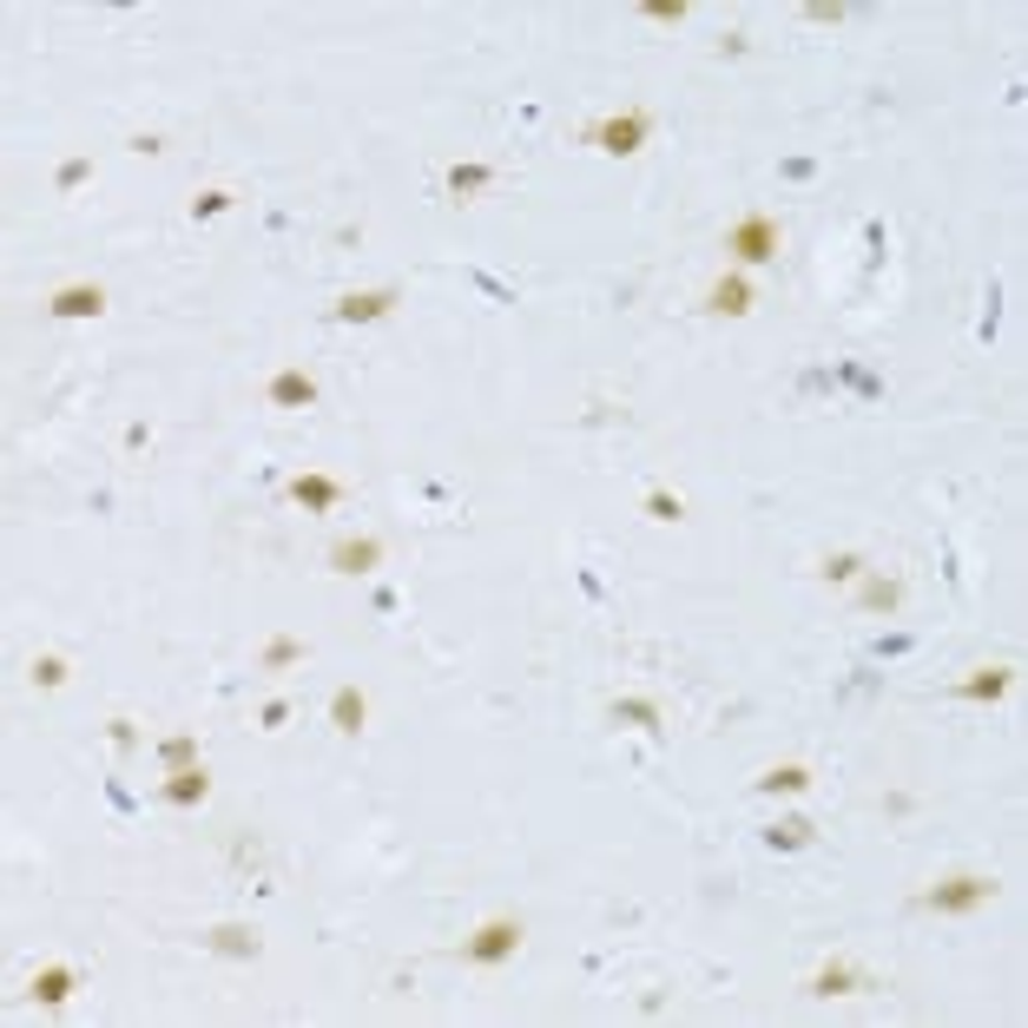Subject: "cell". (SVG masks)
<instances>
[{
  "instance_id": "484cf974",
  "label": "cell",
  "mask_w": 1028,
  "mask_h": 1028,
  "mask_svg": "<svg viewBox=\"0 0 1028 1028\" xmlns=\"http://www.w3.org/2000/svg\"><path fill=\"white\" fill-rule=\"evenodd\" d=\"M639 14L646 21H685L693 8H685V0H639Z\"/></svg>"
},
{
  "instance_id": "4fadbf2b",
  "label": "cell",
  "mask_w": 1028,
  "mask_h": 1028,
  "mask_svg": "<svg viewBox=\"0 0 1028 1028\" xmlns=\"http://www.w3.org/2000/svg\"><path fill=\"white\" fill-rule=\"evenodd\" d=\"M798 791H811V765L804 758H785V765H772L758 778V798H798Z\"/></svg>"
},
{
  "instance_id": "5b68a950",
  "label": "cell",
  "mask_w": 1028,
  "mask_h": 1028,
  "mask_svg": "<svg viewBox=\"0 0 1028 1028\" xmlns=\"http://www.w3.org/2000/svg\"><path fill=\"white\" fill-rule=\"evenodd\" d=\"M47 310L60 323H86V316H106V284H60L47 297Z\"/></svg>"
},
{
  "instance_id": "3957f363",
  "label": "cell",
  "mask_w": 1028,
  "mask_h": 1028,
  "mask_svg": "<svg viewBox=\"0 0 1028 1028\" xmlns=\"http://www.w3.org/2000/svg\"><path fill=\"white\" fill-rule=\"evenodd\" d=\"M778 244H785V231H778V218H772V212H745V218L726 231V251H732V264H739V271L772 264V258H778Z\"/></svg>"
},
{
  "instance_id": "6da1fadb",
  "label": "cell",
  "mask_w": 1028,
  "mask_h": 1028,
  "mask_svg": "<svg viewBox=\"0 0 1028 1028\" xmlns=\"http://www.w3.org/2000/svg\"><path fill=\"white\" fill-rule=\"evenodd\" d=\"M995 877H976V871H956V877H943V884H930L917 904L923 910H936V917H976L982 904H995Z\"/></svg>"
},
{
  "instance_id": "ffe728a7",
  "label": "cell",
  "mask_w": 1028,
  "mask_h": 1028,
  "mask_svg": "<svg viewBox=\"0 0 1028 1028\" xmlns=\"http://www.w3.org/2000/svg\"><path fill=\"white\" fill-rule=\"evenodd\" d=\"M613 719H620V726H639V732L659 739V706H653V700H613Z\"/></svg>"
},
{
  "instance_id": "2e32d148",
  "label": "cell",
  "mask_w": 1028,
  "mask_h": 1028,
  "mask_svg": "<svg viewBox=\"0 0 1028 1028\" xmlns=\"http://www.w3.org/2000/svg\"><path fill=\"white\" fill-rule=\"evenodd\" d=\"M857 989H864V976H857L850 963H824L811 976V995H857Z\"/></svg>"
},
{
  "instance_id": "9c48e42d",
  "label": "cell",
  "mask_w": 1028,
  "mask_h": 1028,
  "mask_svg": "<svg viewBox=\"0 0 1028 1028\" xmlns=\"http://www.w3.org/2000/svg\"><path fill=\"white\" fill-rule=\"evenodd\" d=\"M706 303L719 310V316H752V303H758V290H752V277L745 271H726L713 290H706Z\"/></svg>"
},
{
  "instance_id": "52a82bcc",
  "label": "cell",
  "mask_w": 1028,
  "mask_h": 1028,
  "mask_svg": "<svg viewBox=\"0 0 1028 1028\" xmlns=\"http://www.w3.org/2000/svg\"><path fill=\"white\" fill-rule=\"evenodd\" d=\"M383 567V541L376 535H343L330 548V574H376Z\"/></svg>"
},
{
  "instance_id": "f546056e",
  "label": "cell",
  "mask_w": 1028,
  "mask_h": 1028,
  "mask_svg": "<svg viewBox=\"0 0 1028 1028\" xmlns=\"http://www.w3.org/2000/svg\"><path fill=\"white\" fill-rule=\"evenodd\" d=\"M258 719H264V732H284V719H290V706H284V700H271V706H264Z\"/></svg>"
},
{
  "instance_id": "8fae6325",
  "label": "cell",
  "mask_w": 1028,
  "mask_h": 1028,
  "mask_svg": "<svg viewBox=\"0 0 1028 1028\" xmlns=\"http://www.w3.org/2000/svg\"><path fill=\"white\" fill-rule=\"evenodd\" d=\"M290 501H297L303 514H330V507L343 501V481H330V475H297V481H290Z\"/></svg>"
},
{
  "instance_id": "83f0119b",
  "label": "cell",
  "mask_w": 1028,
  "mask_h": 1028,
  "mask_svg": "<svg viewBox=\"0 0 1028 1028\" xmlns=\"http://www.w3.org/2000/svg\"><path fill=\"white\" fill-rule=\"evenodd\" d=\"M857 574H864V561H857V554H830V561H824V581H857Z\"/></svg>"
},
{
  "instance_id": "9a60e30c",
  "label": "cell",
  "mask_w": 1028,
  "mask_h": 1028,
  "mask_svg": "<svg viewBox=\"0 0 1028 1028\" xmlns=\"http://www.w3.org/2000/svg\"><path fill=\"white\" fill-rule=\"evenodd\" d=\"M857 607H864V613H897L904 607V581L897 574H871L864 587H857Z\"/></svg>"
},
{
  "instance_id": "30bf717a",
  "label": "cell",
  "mask_w": 1028,
  "mask_h": 1028,
  "mask_svg": "<svg viewBox=\"0 0 1028 1028\" xmlns=\"http://www.w3.org/2000/svg\"><path fill=\"white\" fill-rule=\"evenodd\" d=\"M316 403V376L310 370H277L271 376V409H310Z\"/></svg>"
},
{
  "instance_id": "7a4b0ae2",
  "label": "cell",
  "mask_w": 1028,
  "mask_h": 1028,
  "mask_svg": "<svg viewBox=\"0 0 1028 1028\" xmlns=\"http://www.w3.org/2000/svg\"><path fill=\"white\" fill-rule=\"evenodd\" d=\"M646 139H653V112L646 106H626V112H607V119L587 125V145L607 152V158H633Z\"/></svg>"
},
{
  "instance_id": "d4e9b609",
  "label": "cell",
  "mask_w": 1028,
  "mask_h": 1028,
  "mask_svg": "<svg viewBox=\"0 0 1028 1028\" xmlns=\"http://www.w3.org/2000/svg\"><path fill=\"white\" fill-rule=\"evenodd\" d=\"M218 212H231V192H225V186H212V192L192 199V218H218Z\"/></svg>"
},
{
  "instance_id": "cb8c5ba5",
  "label": "cell",
  "mask_w": 1028,
  "mask_h": 1028,
  "mask_svg": "<svg viewBox=\"0 0 1028 1028\" xmlns=\"http://www.w3.org/2000/svg\"><path fill=\"white\" fill-rule=\"evenodd\" d=\"M158 758H165L171 772H179V765H199V739H186V732H179V739H165V745H158Z\"/></svg>"
},
{
  "instance_id": "603a6c76",
  "label": "cell",
  "mask_w": 1028,
  "mask_h": 1028,
  "mask_svg": "<svg viewBox=\"0 0 1028 1028\" xmlns=\"http://www.w3.org/2000/svg\"><path fill=\"white\" fill-rule=\"evenodd\" d=\"M646 514H653V522H685V501L666 494V488H653V494H646Z\"/></svg>"
},
{
  "instance_id": "4316f807",
  "label": "cell",
  "mask_w": 1028,
  "mask_h": 1028,
  "mask_svg": "<svg viewBox=\"0 0 1028 1028\" xmlns=\"http://www.w3.org/2000/svg\"><path fill=\"white\" fill-rule=\"evenodd\" d=\"M297 659H303L297 639H271V646H264V666H271V672H277V666H297Z\"/></svg>"
},
{
  "instance_id": "f1b7e54d",
  "label": "cell",
  "mask_w": 1028,
  "mask_h": 1028,
  "mask_svg": "<svg viewBox=\"0 0 1028 1028\" xmlns=\"http://www.w3.org/2000/svg\"><path fill=\"white\" fill-rule=\"evenodd\" d=\"M106 739H112L119 752H132V745H139V726H132V719H112V726H106Z\"/></svg>"
},
{
  "instance_id": "e0dca14e",
  "label": "cell",
  "mask_w": 1028,
  "mask_h": 1028,
  "mask_svg": "<svg viewBox=\"0 0 1028 1028\" xmlns=\"http://www.w3.org/2000/svg\"><path fill=\"white\" fill-rule=\"evenodd\" d=\"M811 837H817V824H811V817H778V824L765 830V844H772V850H811Z\"/></svg>"
},
{
  "instance_id": "44dd1931",
  "label": "cell",
  "mask_w": 1028,
  "mask_h": 1028,
  "mask_svg": "<svg viewBox=\"0 0 1028 1028\" xmlns=\"http://www.w3.org/2000/svg\"><path fill=\"white\" fill-rule=\"evenodd\" d=\"M212 949H225V956H258V936L238 930V923H225V930H212Z\"/></svg>"
},
{
  "instance_id": "ac0fdd59",
  "label": "cell",
  "mask_w": 1028,
  "mask_h": 1028,
  "mask_svg": "<svg viewBox=\"0 0 1028 1028\" xmlns=\"http://www.w3.org/2000/svg\"><path fill=\"white\" fill-rule=\"evenodd\" d=\"M67 995H73V969H67V963H47V969L34 976V1002H47V1008H60Z\"/></svg>"
},
{
  "instance_id": "7c38bea8",
  "label": "cell",
  "mask_w": 1028,
  "mask_h": 1028,
  "mask_svg": "<svg viewBox=\"0 0 1028 1028\" xmlns=\"http://www.w3.org/2000/svg\"><path fill=\"white\" fill-rule=\"evenodd\" d=\"M363 719H370V700L357 693V685H336V693H330V726H336L343 739H357Z\"/></svg>"
},
{
  "instance_id": "d6986e66",
  "label": "cell",
  "mask_w": 1028,
  "mask_h": 1028,
  "mask_svg": "<svg viewBox=\"0 0 1028 1028\" xmlns=\"http://www.w3.org/2000/svg\"><path fill=\"white\" fill-rule=\"evenodd\" d=\"M488 186H494L488 165H449V192H455V199H475V192H488Z\"/></svg>"
},
{
  "instance_id": "8992f818",
  "label": "cell",
  "mask_w": 1028,
  "mask_h": 1028,
  "mask_svg": "<svg viewBox=\"0 0 1028 1028\" xmlns=\"http://www.w3.org/2000/svg\"><path fill=\"white\" fill-rule=\"evenodd\" d=\"M396 303H403L396 284H383V290H350V297H336V323H383Z\"/></svg>"
},
{
  "instance_id": "5bb4252c",
  "label": "cell",
  "mask_w": 1028,
  "mask_h": 1028,
  "mask_svg": "<svg viewBox=\"0 0 1028 1028\" xmlns=\"http://www.w3.org/2000/svg\"><path fill=\"white\" fill-rule=\"evenodd\" d=\"M1002 693H1015V666H982L976 679L956 685V700H976V706H982V700H1002Z\"/></svg>"
},
{
  "instance_id": "ba28073f",
  "label": "cell",
  "mask_w": 1028,
  "mask_h": 1028,
  "mask_svg": "<svg viewBox=\"0 0 1028 1028\" xmlns=\"http://www.w3.org/2000/svg\"><path fill=\"white\" fill-rule=\"evenodd\" d=\"M158 798H165V804H179V811H192V804L212 798V772H205V765H179V772L158 785Z\"/></svg>"
},
{
  "instance_id": "277c9868",
  "label": "cell",
  "mask_w": 1028,
  "mask_h": 1028,
  "mask_svg": "<svg viewBox=\"0 0 1028 1028\" xmlns=\"http://www.w3.org/2000/svg\"><path fill=\"white\" fill-rule=\"evenodd\" d=\"M522 917H488L468 943H462V963H475V969H501V963H514V949H522Z\"/></svg>"
},
{
  "instance_id": "7402d4cb",
  "label": "cell",
  "mask_w": 1028,
  "mask_h": 1028,
  "mask_svg": "<svg viewBox=\"0 0 1028 1028\" xmlns=\"http://www.w3.org/2000/svg\"><path fill=\"white\" fill-rule=\"evenodd\" d=\"M34 685H40V693H60V685H67V659H60V653H40V659H34Z\"/></svg>"
}]
</instances>
